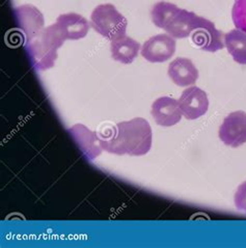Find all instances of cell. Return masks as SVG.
<instances>
[{
  "label": "cell",
  "mask_w": 246,
  "mask_h": 248,
  "mask_svg": "<svg viewBox=\"0 0 246 248\" xmlns=\"http://www.w3.org/2000/svg\"><path fill=\"white\" fill-rule=\"evenodd\" d=\"M153 133L147 120L135 118L117 124L109 140H101V147L115 155L143 156L152 148Z\"/></svg>",
  "instance_id": "6da1fadb"
},
{
  "label": "cell",
  "mask_w": 246,
  "mask_h": 248,
  "mask_svg": "<svg viewBox=\"0 0 246 248\" xmlns=\"http://www.w3.org/2000/svg\"><path fill=\"white\" fill-rule=\"evenodd\" d=\"M64 38L56 24L45 28L43 32L30 44L26 50L33 67L39 71L51 69L57 58V50L64 43Z\"/></svg>",
  "instance_id": "7a4b0ae2"
},
{
  "label": "cell",
  "mask_w": 246,
  "mask_h": 248,
  "mask_svg": "<svg viewBox=\"0 0 246 248\" xmlns=\"http://www.w3.org/2000/svg\"><path fill=\"white\" fill-rule=\"evenodd\" d=\"M91 25L105 39L117 41L126 35L127 19L113 4H100L91 15Z\"/></svg>",
  "instance_id": "3957f363"
},
{
  "label": "cell",
  "mask_w": 246,
  "mask_h": 248,
  "mask_svg": "<svg viewBox=\"0 0 246 248\" xmlns=\"http://www.w3.org/2000/svg\"><path fill=\"white\" fill-rule=\"evenodd\" d=\"M18 27L25 36V45L32 42L44 31V17L37 7L24 4L14 11Z\"/></svg>",
  "instance_id": "277c9868"
},
{
  "label": "cell",
  "mask_w": 246,
  "mask_h": 248,
  "mask_svg": "<svg viewBox=\"0 0 246 248\" xmlns=\"http://www.w3.org/2000/svg\"><path fill=\"white\" fill-rule=\"evenodd\" d=\"M220 140L231 148H239L246 142V112L234 111L223 120L219 128Z\"/></svg>",
  "instance_id": "5b68a950"
},
{
  "label": "cell",
  "mask_w": 246,
  "mask_h": 248,
  "mask_svg": "<svg viewBox=\"0 0 246 248\" xmlns=\"http://www.w3.org/2000/svg\"><path fill=\"white\" fill-rule=\"evenodd\" d=\"M200 16L184 9L173 7L163 29L173 39H185L189 36L198 26Z\"/></svg>",
  "instance_id": "8992f818"
},
{
  "label": "cell",
  "mask_w": 246,
  "mask_h": 248,
  "mask_svg": "<svg viewBox=\"0 0 246 248\" xmlns=\"http://www.w3.org/2000/svg\"><path fill=\"white\" fill-rule=\"evenodd\" d=\"M179 106L185 119L190 121L197 120L207 113L209 99L205 91L198 86H191L181 94Z\"/></svg>",
  "instance_id": "52a82bcc"
},
{
  "label": "cell",
  "mask_w": 246,
  "mask_h": 248,
  "mask_svg": "<svg viewBox=\"0 0 246 248\" xmlns=\"http://www.w3.org/2000/svg\"><path fill=\"white\" fill-rule=\"evenodd\" d=\"M176 53V41L169 34H158L144 42L141 55L150 62H164Z\"/></svg>",
  "instance_id": "ba28073f"
},
{
  "label": "cell",
  "mask_w": 246,
  "mask_h": 248,
  "mask_svg": "<svg viewBox=\"0 0 246 248\" xmlns=\"http://www.w3.org/2000/svg\"><path fill=\"white\" fill-rule=\"evenodd\" d=\"M191 39L195 45L208 52H216L226 46L222 32L215 27L213 22L202 17H200L198 26L191 33Z\"/></svg>",
  "instance_id": "9c48e42d"
},
{
  "label": "cell",
  "mask_w": 246,
  "mask_h": 248,
  "mask_svg": "<svg viewBox=\"0 0 246 248\" xmlns=\"http://www.w3.org/2000/svg\"><path fill=\"white\" fill-rule=\"evenodd\" d=\"M151 113L157 125L162 127L175 126L182 119L179 101L170 97H161L155 100Z\"/></svg>",
  "instance_id": "30bf717a"
},
{
  "label": "cell",
  "mask_w": 246,
  "mask_h": 248,
  "mask_svg": "<svg viewBox=\"0 0 246 248\" xmlns=\"http://www.w3.org/2000/svg\"><path fill=\"white\" fill-rule=\"evenodd\" d=\"M69 133L74 138L75 142L88 159H96L103 151L101 147V140L97 134L82 124H77L74 127L70 128Z\"/></svg>",
  "instance_id": "8fae6325"
},
{
  "label": "cell",
  "mask_w": 246,
  "mask_h": 248,
  "mask_svg": "<svg viewBox=\"0 0 246 248\" xmlns=\"http://www.w3.org/2000/svg\"><path fill=\"white\" fill-rule=\"evenodd\" d=\"M64 40H80L89 32V22L81 15L76 13L62 14L57 18L56 23Z\"/></svg>",
  "instance_id": "7c38bea8"
},
{
  "label": "cell",
  "mask_w": 246,
  "mask_h": 248,
  "mask_svg": "<svg viewBox=\"0 0 246 248\" xmlns=\"http://www.w3.org/2000/svg\"><path fill=\"white\" fill-rule=\"evenodd\" d=\"M169 76L178 86H189L197 82L199 71L189 58L179 57L169 63Z\"/></svg>",
  "instance_id": "4fadbf2b"
},
{
  "label": "cell",
  "mask_w": 246,
  "mask_h": 248,
  "mask_svg": "<svg viewBox=\"0 0 246 248\" xmlns=\"http://www.w3.org/2000/svg\"><path fill=\"white\" fill-rule=\"evenodd\" d=\"M139 50L140 44L127 35L117 41H112L110 44L112 58L124 64L132 63L138 55Z\"/></svg>",
  "instance_id": "5bb4252c"
},
{
  "label": "cell",
  "mask_w": 246,
  "mask_h": 248,
  "mask_svg": "<svg viewBox=\"0 0 246 248\" xmlns=\"http://www.w3.org/2000/svg\"><path fill=\"white\" fill-rule=\"evenodd\" d=\"M224 45L236 62L246 64V32L233 29L224 34Z\"/></svg>",
  "instance_id": "9a60e30c"
},
{
  "label": "cell",
  "mask_w": 246,
  "mask_h": 248,
  "mask_svg": "<svg viewBox=\"0 0 246 248\" xmlns=\"http://www.w3.org/2000/svg\"><path fill=\"white\" fill-rule=\"evenodd\" d=\"M231 18L235 26L246 32V0H236L231 10Z\"/></svg>",
  "instance_id": "2e32d148"
},
{
  "label": "cell",
  "mask_w": 246,
  "mask_h": 248,
  "mask_svg": "<svg viewBox=\"0 0 246 248\" xmlns=\"http://www.w3.org/2000/svg\"><path fill=\"white\" fill-rule=\"evenodd\" d=\"M235 205L238 210L246 212V182L237 189L235 194Z\"/></svg>",
  "instance_id": "e0dca14e"
}]
</instances>
